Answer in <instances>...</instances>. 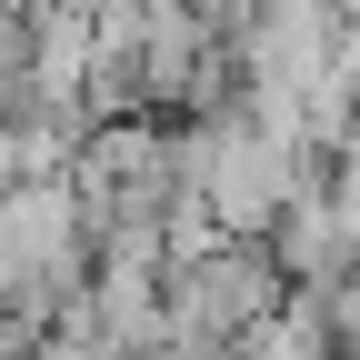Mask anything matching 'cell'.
Segmentation results:
<instances>
[{
  "instance_id": "cell-1",
  "label": "cell",
  "mask_w": 360,
  "mask_h": 360,
  "mask_svg": "<svg viewBox=\"0 0 360 360\" xmlns=\"http://www.w3.org/2000/svg\"><path fill=\"white\" fill-rule=\"evenodd\" d=\"M160 290H170V321H180V330L250 340L270 310L290 300V270L270 260V240H220V250H200V260H180Z\"/></svg>"
}]
</instances>
